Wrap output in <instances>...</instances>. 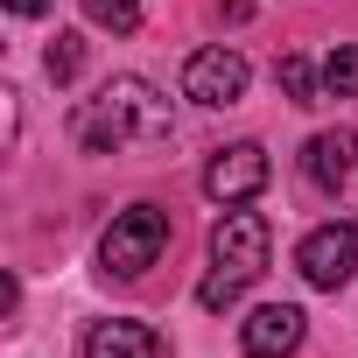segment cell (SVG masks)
<instances>
[{"label":"cell","instance_id":"6da1fadb","mask_svg":"<svg viewBox=\"0 0 358 358\" xmlns=\"http://www.w3.org/2000/svg\"><path fill=\"white\" fill-rule=\"evenodd\" d=\"M176 134V113H169V99L148 85V78H134V71H120V78H106L92 99H78V113H71V141L85 148V155H127V148H162Z\"/></svg>","mask_w":358,"mask_h":358},{"label":"cell","instance_id":"7a4b0ae2","mask_svg":"<svg viewBox=\"0 0 358 358\" xmlns=\"http://www.w3.org/2000/svg\"><path fill=\"white\" fill-rule=\"evenodd\" d=\"M267 246H274L267 218L232 204V211L218 218V232H211V274H204L197 302H204V309H232V302H239V295L267 274Z\"/></svg>","mask_w":358,"mask_h":358},{"label":"cell","instance_id":"3957f363","mask_svg":"<svg viewBox=\"0 0 358 358\" xmlns=\"http://www.w3.org/2000/svg\"><path fill=\"white\" fill-rule=\"evenodd\" d=\"M162 246H169V211L127 204V211L106 225V239H99V267H106L113 281H141V274L162 260Z\"/></svg>","mask_w":358,"mask_h":358},{"label":"cell","instance_id":"277c9868","mask_svg":"<svg viewBox=\"0 0 358 358\" xmlns=\"http://www.w3.org/2000/svg\"><path fill=\"white\" fill-rule=\"evenodd\" d=\"M267 176H274L267 148H260V141H232V148H218V155L204 162V197H211V204H253V197L267 190Z\"/></svg>","mask_w":358,"mask_h":358},{"label":"cell","instance_id":"5b68a950","mask_svg":"<svg viewBox=\"0 0 358 358\" xmlns=\"http://www.w3.org/2000/svg\"><path fill=\"white\" fill-rule=\"evenodd\" d=\"M295 267H302L309 288H344V281L358 274V225H351V218L316 225V232L295 246Z\"/></svg>","mask_w":358,"mask_h":358},{"label":"cell","instance_id":"8992f818","mask_svg":"<svg viewBox=\"0 0 358 358\" xmlns=\"http://www.w3.org/2000/svg\"><path fill=\"white\" fill-rule=\"evenodd\" d=\"M246 57L239 50H225V43H211V50H197L190 64H183V99H197V106H239L246 99Z\"/></svg>","mask_w":358,"mask_h":358},{"label":"cell","instance_id":"52a82bcc","mask_svg":"<svg viewBox=\"0 0 358 358\" xmlns=\"http://www.w3.org/2000/svg\"><path fill=\"white\" fill-rule=\"evenodd\" d=\"M302 323H309V316H302L295 302H260V309L239 323V351H246V358H288V351L302 344Z\"/></svg>","mask_w":358,"mask_h":358},{"label":"cell","instance_id":"ba28073f","mask_svg":"<svg viewBox=\"0 0 358 358\" xmlns=\"http://www.w3.org/2000/svg\"><path fill=\"white\" fill-rule=\"evenodd\" d=\"M85 358H169L162 330L155 323H134V316H106L85 330Z\"/></svg>","mask_w":358,"mask_h":358},{"label":"cell","instance_id":"9c48e42d","mask_svg":"<svg viewBox=\"0 0 358 358\" xmlns=\"http://www.w3.org/2000/svg\"><path fill=\"white\" fill-rule=\"evenodd\" d=\"M302 169H309V183H316V190H337L344 176L358 169V134H351V127H330V134H316V141L302 148Z\"/></svg>","mask_w":358,"mask_h":358},{"label":"cell","instance_id":"30bf717a","mask_svg":"<svg viewBox=\"0 0 358 358\" xmlns=\"http://www.w3.org/2000/svg\"><path fill=\"white\" fill-rule=\"evenodd\" d=\"M43 71H50V85H71V78L85 71V36H71V29H64V36L43 50Z\"/></svg>","mask_w":358,"mask_h":358},{"label":"cell","instance_id":"8fae6325","mask_svg":"<svg viewBox=\"0 0 358 358\" xmlns=\"http://www.w3.org/2000/svg\"><path fill=\"white\" fill-rule=\"evenodd\" d=\"M85 15L99 29H113V36H134L141 29V0H85Z\"/></svg>","mask_w":358,"mask_h":358},{"label":"cell","instance_id":"7c38bea8","mask_svg":"<svg viewBox=\"0 0 358 358\" xmlns=\"http://www.w3.org/2000/svg\"><path fill=\"white\" fill-rule=\"evenodd\" d=\"M274 78H281V92H288L295 106H316V71H309V57H281Z\"/></svg>","mask_w":358,"mask_h":358},{"label":"cell","instance_id":"4fadbf2b","mask_svg":"<svg viewBox=\"0 0 358 358\" xmlns=\"http://www.w3.org/2000/svg\"><path fill=\"white\" fill-rule=\"evenodd\" d=\"M323 92H330V99H358V50H330V64H323Z\"/></svg>","mask_w":358,"mask_h":358},{"label":"cell","instance_id":"5bb4252c","mask_svg":"<svg viewBox=\"0 0 358 358\" xmlns=\"http://www.w3.org/2000/svg\"><path fill=\"white\" fill-rule=\"evenodd\" d=\"M15 15H50V0H8Z\"/></svg>","mask_w":358,"mask_h":358}]
</instances>
